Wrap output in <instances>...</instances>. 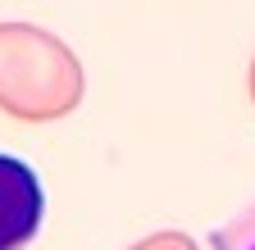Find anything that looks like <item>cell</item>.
Instances as JSON below:
<instances>
[{
  "mask_svg": "<svg viewBox=\"0 0 255 250\" xmlns=\"http://www.w3.org/2000/svg\"><path fill=\"white\" fill-rule=\"evenodd\" d=\"M46 186L27 160L0 150V250H23L41 232Z\"/></svg>",
  "mask_w": 255,
  "mask_h": 250,
  "instance_id": "6da1fadb",
  "label": "cell"
},
{
  "mask_svg": "<svg viewBox=\"0 0 255 250\" xmlns=\"http://www.w3.org/2000/svg\"><path fill=\"white\" fill-rule=\"evenodd\" d=\"M214 250H255V200L214 232Z\"/></svg>",
  "mask_w": 255,
  "mask_h": 250,
  "instance_id": "7a4b0ae2",
  "label": "cell"
}]
</instances>
